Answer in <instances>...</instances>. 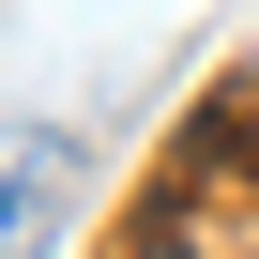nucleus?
<instances>
[{
  "instance_id": "1",
  "label": "nucleus",
  "mask_w": 259,
  "mask_h": 259,
  "mask_svg": "<svg viewBox=\"0 0 259 259\" xmlns=\"http://www.w3.org/2000/svg\"><path fill=\"white\" fill-rule=\"evenodd\" d=\"M61 198H76V138H61V122H31V138H0V259H46Z\"/></svg>"
}]
</instances>
